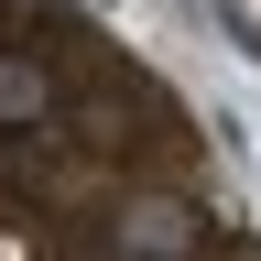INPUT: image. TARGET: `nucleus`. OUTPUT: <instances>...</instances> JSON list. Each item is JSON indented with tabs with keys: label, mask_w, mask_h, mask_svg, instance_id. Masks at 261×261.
I'll return each instance as SVG.
<instances>
[{
	"label": "nucleus",
	"mask_w": 261,
	"mask_h": 261,
	"mask_svg": "<svg viewBox=\"0 0 261 261\" xmlns=\"http://www.w3.org/2000/svg\"><path fill=\"white\" fill-rule=\"evenodd\" d=\"M0 261H261L218 130L87 0H0Z\"/></svg>",
	"instance_id": "nucleus-1"
}]
</instances>
